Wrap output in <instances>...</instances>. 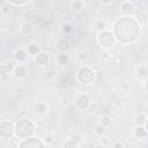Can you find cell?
<instances>
[{
    "label": "cell",
    "instance_id": "cell-1",
    "mask_svg": "<svg viewBox=\"0 0 148 148\" xmlns=\"http://www.w3.org/2000/svg\"><path fill=\"white\" fill-rule=\"evenodd\" d=\"M13 75L18 79V80H24L27 76H28V68L24 64H18V65H15L13 71H12Z\"/></svg>",
    "mask_w": 148,
    "mask_h": 148
},
{
    "label": "cell",
    "instance_id": "cell-2",
    "mask_svg": "<svg viewBox=\"0 0 148 148\" xmlns=\"http://www.w3.org/2000/svg\"><path fill=\"white\" fill-rule=\"evenodd\" d=\"M90 102H91V101H90V98H89L88 95H86V94H80V95L76 96L74 104H75L76 108H79V109H81V110H86V109H88Z\"/></svg>",
    "mask_w": 148,
    "mask_h": 148
},
{
    "label": "cell",
    "instance_id": "cell-3",
    "mask_svg": "<svg viewBox=\"0 0 148 148\" xmlns=\"http://www.w3.org/2000/svg\"><path fill=\"white\" fill-rule=\"evenodd\" d=\"M44 147L45 143L39 138H29L18 143V147Z\"/></svg>",
    "mask_w": 148,
    "mask_h": 148
},
{
    "label": "cell",
    "instance_id": "cell-4",
    "mask_svg": "<svg viewBox=\"0 0 148 148\" xmlns=\"http://www.w3.org/2000/svg\"><path fill=\"white\" fill-rule=\"evenodd\" d=\"M54 61H56V64L58 66L64 67V66H67L71 62V57H69V54L67 52H59V53L56 54Z\"/></svg>",
    "mask_w": 148,
    "mask_h": 148
},
{
    "label": "cell",
    "instance_id": "cell-5",
    "mask_svg": "<svg viewBox=\"0 0 148 148\" xmlns=\"http://www.w3.org/2000/svg\"><path fill=\"white\" fill-rule=\"evenodd\" d=\"M34 60L35 62L40 66V67H44L47 65L49 62V53L47 52H43V51H39L36 56H34Z\"/></svg>",
    "mask_w": 148,
    "mask_h": 148
},
{
    "label": "cell",
    "instance_id": "cell-6",
    "mask_svg": "<svg viewBox=\"0 0 148 148\" xmlns=\"http://www.w3.org/2000/svg\"><path fill=\"white\" fill-rule=\"evenodd\" d=\"M120 10H121V13H123L124 15L132 16V15L135 14L136 8H135V6H134L133 2H128V1H126V2L121 3V6H120Z\"/></svg>",
    "mask_w": 148,
    "mask_h": 148
},
{
    "label": "cell",
    "instance_id": "cell-7",
    "mask_svg": "<svg viewBox=\"0 0 148 148\" xmlns=\"http://www.w3.org/2000/svg\"><path fill=\"white\" fill-rule=\"evenodd\" d=\"M56 46H57L59 52H68L71 50V42H69L68 38L62 37V38H59L57 40Z\"/></svg>",
    "mask_w": 148,
    "mask_h": 148
},
{
    "label": "cell",
    "instance_id": "cell-8",
    "mask_svg": "<svg viewBox=\"0 0 148 148\" xmlns=\"http://www.w3.org/2000/svg\"><path fill=\"white\" fill-rule=\"evenodd\" d=\"M14 58H15V60L18 64H24L27 61V59L29 58V54H28V52H27L25 49H18V50L15 51Z\"/></svg>",
    "mask_w": 148,
    "mask_h": 148
},
{
    "label": "cell",
    "instance_id": "cell-9",
    "mask_svg": "<svg viewBox=\"0 0 148 148\" xmlns=\"http://www.w3.org/2000/svg\"><path fill=\"white\" fill-rule=\"evenodd\" d=\"M133 135L136 139L143 140L147 138V130H146V125H136V127L133 131Z\"/></svg>",
    "mask_w": 148,
    "mask_h": 148
},
{
    "label": "cell",
    "instance_id": "cell-10",
    "mask_svg": "<svg viewBox=\"0 0 148 148\" xmlns=\"http://www.w3.org/2000/svg\"><path fill=\"white\" fill-rule=\"evenodd\" d=\"M47 113V104L44 102H38L35 104V114L38 117H44Z\"/></svg>",
    "mask_w": 148,
    "mask_h": 148
},
{
    "label": "cell",
    "instance_id": "cell-11",
    "mask_svg": "<svg viewBox=\"0 0 148 148\" xmlns=\"http://www.w3.org/2000/svg\"><path fill=\"white\" fill-rule=\"evenodd\" d=\"M32 25L29 22H22L20 25V34L24 37H30L32 35Z\"/></svg>",
    "mask_w": 148,
    "mask_h": 148
},
{
    "label": "cell",
    "instance_id": "cell-12",
    "mask_svg": "<svg viewBox=\"0 0 148 148\" xmlns=\"http://www.w3.org/2000/svg\"><path fill=\"white\" fill-rule=\"evenodd\" d=\"M27 52H28V54L29 56H36L39 51H40V47H39V45L37 44V43H34V42H31V43H29L28 45H27Z\"/></svg>",
    "mask_w": 148,
    "mask_h": 148
},
{
    "label": "cell",
    "instance_id": "cell-13",
    "mask_svg": "<svg viewBox=\"0 0 148 148\" xmlns=\"http://www.w3.org/2000/svg\"><path fill=\"white\" fill-rule=\"evenodd\" d=\"M13 68H14L13 64H0V75L6 76L7 74L12 73Z\"/></svg>",
    "mask_w": 148,
    "mask_h": 148
},
{
    "label": "cell",
    "instance_id": "cell-14",
    "mask_svg": "<svg viewBox=\"0 0 148 148\" xmlns=\"http://www.w3.org/2000/svg\"><path fill=\"white\" fill-rule=\"evenodd\" d=\"M69 6H71V9L74 13H80L83 9V2L81 0H73Z\"/></svg>",
    "mask_w": 148,
    "mask_h": 148
},
{
    "label": "cell",
    "instance_id": "cell-15",
    "mask_svg": "<svg viewBox=\"0 0 148 148\" xmlns=\"http://www.w3.org/2000/svg\"><path fill=\"white\" fill-rule=\"evenodd\" d=\"M135 18H136V21L139 22V24L146 25V24H147V12H146V10H140L139 13H136Z\"/></svg>",
    "mask_w": 148,
    "mask_h": 148
},
{
    "label": "cell",
    "instance_id": "cell-16",
    "mask_svg": "<svg viewBox=\"0 0 148 148\" xmlns=\"http://www.w3.org/2000/svg\"><path fill=\"white\" fill-rule=\"evenodd\" d=\"M98 124H101L102 126H104L105 128H108L109 126H111L112 124V120H111V117L109 114H103L99 117V120H98Z\"/></svg>",
    "mask_w": 148,
    "mask_h": 148
},
{
    "label": "cell",
    "instance_id": "cell-17",
    "mask_svg": "<svg viewBox=\"0 0 148 148\" xmlns=\"http://www.w3.org/2000/svg\"><path fill=\"white\" fill-rule=\"evenodd\" d=\"M146 120H147L146 113H139V114L135 117V123H136V125H146Z\"/></svg>",
    "mask_w": 148,
    "mask_h": 148
},
{
    "label": "cell",
    "instance_id": "cell-18",
    "mask_svg": "<svg viewBox=\"0 0 148 148\" xmlns=\"http://www.w3.org/2000/svg\"><path fill=\"white\" fill-rule=\"evenodd\" d=\"M61 31H62V34H65V35H69V34L73 32V25H72L71 23H64V24L61 25Z\"/></svg>",
    "mask_w": 148,
    "mask_h": 148
},
{
    "label": "cell",
    "instance_id": "cell-19",
    "mask_svg": "<svg viewBox=\"0 0 148 148\" xmlns=\"http://www.w3.org/2000/svg\"><path fill=\"white\" fill-rule=\"evenodd\" d=\"M95 28L98 30V31H103L106 29V22L104 20H98L96 23H95Z\"/></svg>",
    "mask_w": 148,
    "mask_h": 148
},
{
    "label": "cell",
    "instance_id": "cell-20",
    "mask_svg": "<svg viewBox=\"0 0 148 148\" xmlns=\"http://www.w3.org/2000/svg\"><path fill=\"white\" fill-rule=\"evenodd\" d=\"M94 131H95V133H96L97 135H101V136L105 134V127L102 126L101 124H97V125L95 126V130H94Z\"/></svg>",
    "mask_w": 148,
    "mask_h": 148
},
{
    "label": "cell",
    "instance_id": "cell-21",
    "mask_svg": "<svg viewBox=\"0 0 148 148\" xmlns=\"http://www.w3.org/2000/svg\"><path fill=\"white\" fill-rule=\"evenodd\" d=\"M56 76H57V71L56 69H49L45 73V77L47 80H53V79H56Z\"/></svg>",
    "mask_w": 148,
    "mask_h": 148
},
{
    "label": "cell",
    "instance_id": "cell-22",
    "mask_svg": "<svg viewBox=\"0 0 148 148\" xmlns=\"http://www.w3.org/2000/svg\"><path fill=\"white\" fill-rule=\"evenodd\" d=\"M69 104H71V101H69V98L67 96H62L60 98V105H61V108H67Z\"/></svg>",
    "mask_w": 148,
    "mask_h": 148
},
{
    "label": "cell",
    "instance_id": "cell-23",
    "mask_svg": "<svg viewBox=\"0 0 148 148\" xmlns=\"http://www.w3.org/2000/svg\"><path fill=\"white\" fill-rule=\"evenodd\" d=\"M0 13L1 14H3V15H8L9 13H10V6L9 5H2L1 7H0Z\"/></svg>",
    "mask_w": 148,
    "mask_h": 148
},
{
    "label": "cell",
    "instance_id": "cell-24",
    "mask_svg": "<svg viewBox=\"0 0 148 148\" xmlns=\"http://www.w3.org/2000/svg\"><path fill=\"white\" fill-rule=\"evenodd\" d=\"M77 59L80 60V61H86L87 59H88V53L87 52H80L79 54H77Z\"/></svg>",
    "mask_w": 148,
    "mask_h": 148
},
{
    "label": "cell",
    "instance_id": "cell-25",
    "mask_svg": "<svg viewBox=\"0 0 148 148\" xmlns=\"http://www.w3.org/2000/svg\"><path fill=\"white\" fill-rule=\"evenodd\" d=\"M101 57H102V59H103V60H109V59H111V58H112V54H110V52H109V51H103V52H102V54H101Z\"/></svg>",
    "mask_w": 148,
    "mask_h": 148
},
{
    "label": "cell",
    "instance_id": "cell-26",
    "mask_svg": "<svg viewBox=\"0 0 148 148\" xmlns=\"http://www.w3.org/2000/svg\"><path fill=\"white\" fill-rule=\"evenodd\" d=\"M88 108H89V110H90L91 112H96V111H97V109H98V104H97L96 102H92V103L90 102V104H89V106H88Z\"/></svg>",
    "mask_w": 148,
    "mask_h": 148
},
{
    "label": "cell",
    "instance_id": "cell-27",
    "mask_svg": "<svg viewBox=\"0 0 148 148\" xmlns=\"http://www.w3.org/2000/svg\"><path fill=\"white\" fill-rule=\"evenodd\" d=\"M112 147H114V148H124L125 145L123 142H120V141H117V142H113L112 143Z\"/></svg>",
    "mask_w": 148,
    "mask_h": 148
},
{
    "label": "cell",
    "instance_id": "cell-28",
    "mask_svg": "<svg viewBox=\"0 0 148 148\" xmlns=\"http://www.w3.org/2000/svg\"><path fill=\"white\" fill-rule=\"evenodd\" d=\"M101 1H102L104 5H110V3H112L114 0H101Z\"/></svg>",
    "mask_w": 148,
    "mask_h": 148
},
{
    "label": "cell",
    "instance_id": "cell-29",
    "mask_svg": "<svg viewBox=\"0 0 148 148\" xmlns=\"http://www.w3.org/2000/svg\"><path fill=\"white\" fill-rule=\"evenodd\" d=\"M127 1H128V2H135L136 0H127Z\"/></svg>",
    "mask_w": 148,
    "mask_h": 148
}]
</instances>
